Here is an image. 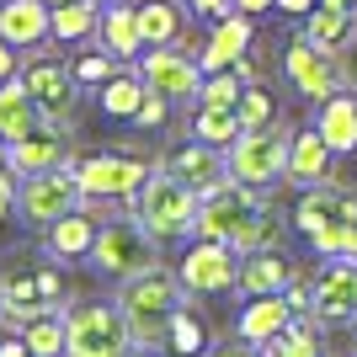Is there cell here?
<instances>
[{"label": "cell", "mask_w": 357, "mask_h": 357, "mask_svg": "<svg viewBox=\"0 0 357 357\" xmlns=\"http://www.w3.org/2000/svg\"><path fill=\"white\" fill-rule=\"evenodd\" d=\"M192 240H224V245H235V251L245 256V251H261V245H278V219H272L261 192L229 181V187H219L213 197H203Z\"/></svg>", "instance_id": "obj_1"}, {"label": "cell", "mask_w": 357, "mask_h": 357, "mask_svg": "<svg viewBox=\"0 0 357 357\" xmlns=\"http://www.w3.org/2000/svg\"><path fill=\"white\" fill-rule=\"evenodd\" d=\"M187 304V288H181V278L171 267H144L134 272L128 283L118 288V310L123 320H128V336H134V347H144V352H165V331H171V314Z\"/></svg>", "instance_id": "obj_2"}, {"label": "cell", "mask_w": 357, "mask_h": 357, "mask_svg": "<svg viewBox=\"0 0 357 357\" xmlns=\"http://www.w3.org/2000/svg\"><path fill=\"white\" fill-rule=\"evenodd\" d=\"M294 229L314 245V256H352V245H357V192L352 187H336V181L304 187L298 203H294Z\"/></svg>", "instance_id": "obj_3"}, {"label": "cell", "mask_w": 357, "mask_h": 357, "mask_svg": "<svg viewBox=\"0 0 357 357\" xmlns=\"http://www.w3.org/2000/svg\"><path fill=\"white\" fill-rule=\"evenodd\" d=\"M197 208H203V197H197L187 181H176L171 171H149V181L139 187L128 213H134L155 240H192Z\"/></svg>", "instance_id": "obj_4"}, {"label": "cell", "mask_w": 357, "mask_h": 357, "mask_svg": "<svg viewBox=\"0 0 357 357\" xmlns=\"http://www.w3.org/2000/svg\"><path fill=\"white\" fill-rule=\"evenodd\" d=\"M288 144L294 134L288 128H245V134L229 144V181L251 187V192H272L278 181H288Z\"/></svg>", "instance_id": "obj_5"}, {"label": "cell", "mask_w": 357, "mask_h": 357, "mask_svg": "<svg viewBox=\"0 0 357 357\" xmlns=\"http://www.w3.org/2000/svg\"><path fill=\"white\" fill-rule=\"evenodd\" d=\"M86 261L102 272V278H112V283H128L134 272L155 267V235H149L134 213H128V219L118 213V219H107L102 229H96V245H91Z\"/></svg>", "instance_id": "obj_6"}, {"label": "cell", "mask_w": 357, "mask_h": 357, "mask_svg": "<svg viewBox=\"0 0 357 357\" xmlns=\"http://www.w3.org/2000/svg\"><path fill=\"white\" fill-rule=\"evenodd\" d=\"M16 80L32 91V102L43 107V118H70L75 102H80L75 64H64L54 48H27V54H22V70H16Z\"/></svg>", "instance_id": "obj_7"}, {"label": "cell", "mask_w": 357, "mask_h": 357, "mask_svg": "<svg viewBox=\"0 0 357 357\" xmlns=\"http://www.w3.org/2000/svg\"><path fill=\"white\" fill-rule=\"evenodd\" d=\"M134 336L118 304H75L70 310V352L64 357H128Z\"/></svg>", "instance_id": "obj_8"}, {"label": "cell", "mask_w": 357, "mask_h": 357, "mask_svg": "<svg viewBox=\"0 0 357 357\" xmlns=\"http://www.w3.org/2000/svg\"><path fill=\"white\" fill-rule=\"evenodd\" d=\"M310 314L320 331L357 326V256H326V267L310 278Z\"/></svg>", "instance_id": "obj_9"}, {"label": "cell", "mask_w": 357, "mask_h": 357, "mask_svg": "<svg viewBox=\"0 0 357 357\" xmlns=\"http://www.w3.org/2000/svg\"><path fill=\"white\" fill-rule=\"evenodd\" d=\"M70 176L80 181V192H86V197L134 203L139 187L149 181V171H144V160H134V155H112V149H102V155H75Z\"/></svg>", "instance_id": "obj_10"}, {"label": "cell", "mask_w": 357, "mask_h": 357, "mask_svg": "<svg viewBox=\"0 0 357 357\" xmlns=\"http://www.w3.org/2000/svg\"><path fill=\"white\" fill-rule=\"evenodd\" d=\"M176 278L192 298H213V294H235L240 283V251L224 240H192L187 256L176 261Z\"/></svg>", "instance_id": "obj_11"}, {"label": "cell", "mask_w": 357, "mask_h": 357, "mask_svg": "<svg viewBox=\"0 0 357 357\" xmlns=\"http://www.w3.org/2000/svg\"><path fill=\"white\" fill-rule=\"evenodd\" d=\"M80 181L70 176V171H38V176H22V187H16V213H22V224H32V229H48V224H59L64 213L80 208Z\"/></svg>", "instance_id": "obj_12"}, {"label": "cell", "mask_w": 357, "mask_h": 357, "mask_svg": "<svg viewBox=\"0 0 357 357\" xmlns=\"http://www.w3.org/2000/svg\"><path fill=\"white\" fill-rule=\"evenodd\" d=\"M283 75H288V86H294L298 96H310V102H326V96H336V91L347 86V70L336 64V54L314 48L304 32L283 48Z\"/></svg>", "instance_id": "obj_13"}, {"label": "cell", "mask_w": 357, "mask_h": 357, "mask_svg": "<svg viewBox=\"0 0 357 357\" xmlns=\"http://www.w3.org/2000/svg\"><path fill=\"white\" fill-rule=\"evenodd\" d=\"M16 176H38V171H70L75 165V144H70V128L64 118H43L32 134H22L6 155Z\"/></svg>", "instance_id": "obj_14"}, {"label": "cell", "mask_w": 357, "mask_h": 357, "mask_svg": "<svg viewBox=\"0 0 357 357\" xmlns=\"http://www.w3.org/2000/svg\"><path fill=\"white\" fill-rule=\"evenodd\" d=\"M160 171H171L176 181H187L197 197H213L219 187H229V149H213L203 139H187V144H171L160 155Z\"/></svg>", "instance_id": "obj_15"}, {"label": "cell", "mask_w": 357, "mask_h": 357, "mask_svg": "<svg viewBox=\"0 0 357 357\" xmlns=\"http://www.w3.org/2000/svg\"><path fill=\"white\" fill-rule=\"evenodd\" d=\"M139 75H144L149 91H160V96H171V102H192L197 91H203V64L192 59V54H181L176 43L165 48H144L139 54Z\"/></svg>", "instance_id": "obj_16"}, {"label": "cell", "mask_w": 357, "mask_h": 357, "mask_svg": "<svg viewBox=\"0 0 357 357\" xmlns=\"http://www.w3.org/2000/svg\"><path fill=\"white\" fill-rule=\"evenodd\" d=\"M294 320H298V304H294L288 294H261V298H245V304H240L235 336H240V342L267 347V342H278Z\"/></svg>", "instance_id": "obj_17"}, {"label": "cell", "mask_w": 357, "mask_h": 357, "mask_svg": "<svg viewBox=\"0 0 357 357\" xmlns=\"http://www.w3.org/2000/svg\"><path fill=\"white\" fill-rule=\"evenodd\" d=\"M0 38L11 48H43L54 38V6L48 0H0Z\"/></svg>", "instance_id": "obj_18"}, {"label": "cell", "mask_w": 357, "mask_h": 357, "mask_svg": "<svg viewBox=\"0 0 357 357\" xmlns=\"http://www.w3.org/2000/svg\"><path fill=\"white\" fill-rule=\"evenodd\" d=\"M294 278H298V272H294V261L283 256V245H261V251H245V256H240V283H235V294H245V298L288 294Z\"/></svg>", "instance_id": "obj_19"}, {"label": "cell", "mask_w": 357, "mask_h": 357, "mask_svg": "<svg viewBox=\"0 0 357 357\" xmlns=\"http://www.w3.org/2000/svg\"><path fill=\"white\" fill-rule=\"evenodd\" d=\"M251 38H256V27H251V16H245V11L219 16V22H213V32H208V43L197 48V64H203V75L229 70L235 59H245V54H251Z\"/></svg>", "instance_id": "obj_20"}, {"label": "cell", "mask_w": 357, "mask_h": 357, "mask_svg": "<svg viewBox=\"0 0 357 357\" xmlns=\"http://www.w3.org/2000/svg\"><path fill=\"white\" fill-rule=\"evenodd\" d=\"M331 160H336V149L320 139V128H298L294 144H288V181H294L298 192L304 187H320V181H331Z\"/></svg>", "instance_id": "obj_21"}, {"label": "cell", "mask_w": 357, "mask_h": 357, "mask_svg": "<svg viewBox=\"0 0 357 357\" xmlns=\"http://www.w3.org/2000/svg\"><path fill=\"white\" fill-rule=\"evenodd\" d=\"M96 213H86V208H75V213H64L59 224H48L43 229V251L54 256V261H86L91 256V245H96Z\"/></svg>", "instance_id": "obj_22"}, {"label": "cell", "mask_w": 357, "mask_h": 357, "mask_svg": "<svg viewBox=\"0 0 357 357\" xmlns=\"http://www.w3.org/2000/svg\"><path fill=\"white\" fill-rule=\"evenodd\" d=\"M314 128H320V139H326L336 155H357V91L326 96L320 112H314Z\"/></svg>", "instance_id": "obj_23"}, {"label": "cell", "mask_w": 357, "mask_h": 357, "mask_svg": "<svg viewBox=\"0 0 357 357\" xmlns=\"http://www.w3.org/2000/svg\"><path fill=\"white\" fill-rule=\"evenodd\" d=\"M96 38H102V48L112 54V59H139V54H144L139 6H128V0H112V6H102V27H96Z\"/></svg>", "instance_id": "obj_24"}, {"label": "cell", "mask_w": 357, "mask_h": 357, "mask_svg": "<svg viewBox=\"0 0 357 357\" xmlns=\"http://www.w3.org/2000/svg\"><path fill=\"white\" fill-rule=\"evenodd\" d=\"M304 38H310L314 48H326V54H336L342 59L347 48L357 43V11H342V6H314L310 16H304Z\"/></svg>", "instance_id": "obj_25"}, {"label": "cell", "mask_w": 357, "mask_h": 357, "mask_svg": "<svg viewBox=\"0 0 357 357\" xmlns=\"http://www.w3.org/2000/svg\"><path fill=\"white\" fill-rule=\"evenodd\" d=\"M213 352V326L208 314L192 310V304H181L171 314V331H165V357H208Z\"/></svg>", "instance_id": "obj_26"}, {"label": "cell", "mask_w": 357, "mask_h": 357, "mask_svg": "<svg viewBox=\"0 0 357 357\" xmlns=\"http://www.w3.org/2000/svg\"><path fill=\"white\" fill-rule=\"evenodd\" d=\"M38 123H43V107L32 102V91L22 86L16 75H11V80H0V139L16 144V139L32 134Z\"/></svg>", "instance_id": "obj_27"}, {"label": "cell", "mask_w": 357, "mask_h": 357, "mask_svg": "<svg viewBox=\"0 0 357 357\" xmlns=\"http://www.w3.org/2000/svg\"><path fill=\"white\" fill-rule=\"evenodd\" d=\"M144 96H149L144 75H139V70H134V75L118 70L102 91H96V107H102V118H112V123H134L139 107H144Z\"/></svg>", "instance_id": "obj_28"}, {"label": "cell", "mask_w": 357, "mask_h": 357, "mask_svg": "<svg viewBox=\"0 0 357 357\" xmlns=\"http://www.w3.org/2000/svg\"><path fill=\"white\" fill-rule=\"evenodd\" d=\"M11 336H22L32 357H64L70 352V310H48L38 320H27L22 331H11Z\"/></svg>", "instance_id": "obj_29"}, {"label": "cell", "mask_w": 357, "mask_h": 357, "mask_svg": "<svg viewBox=\"0 0 357 357\" xmlns=\"http://www.w3.org/2000/svg\"><path fill=\"white\" fill-rule=\"evenodd\" d=\"M181 27H187V16H181L176 0H144V6H139V32H144V48L176 43Z\"/></svg>", "instance_id": "obj_30"}, {"label": "cell", "mask_w": 357, "mask_h": 357, "mask_svg": "<svg viewBox=\"0 0 357 357\" xmlns=\"http://www.w3.org/2000/svg\"><path fill=\"white\" fill-rule=\"evenodd\" d=\"M240 134H245V128H240L235 107H213V102H197V112H192V139H203V144H213V149H229V144H235Z\"/></svg>", "instance_id": "obj_31"}, {"label": "cell", "mask_w": 357, "mask_h": 357, "mask_svg": "<svg viewBox=\"0 0 357 357\" xmlns=\"http://www.w3.org/2000/svg\"><path fill=\"white\" fill-rule=\"evenodd\" d=\"M96 27H102V6L96 0H64V6H54V38L59 43H80Z\"/></svg>", "instance_id": "obj_32"}, {"label": "cell", "mask_w": 357, "mask_h": 357, "mask_svg": "<svg viewBox=\"0 0 357 357\" xmlns=\"http://www.w3.org/2000/svg\"><path fill=\"white\" fill-rule=\"evenodd\" d=\"M261 352L267 357H326L320 352V320H314V314H298L294 326H288L278 342H267Z\"/></svg>", "instance_id": "obj_33"}, {"label": "cell", "mask_w": 357, "mask_h": 357, "mask_svg": "<svg viewBox=\"0 0 357 357\" xmlns=\"http://www.w3.org/2000/svg\"><path fill=\"white\" fill-rule=\"evenodd\" d=\"M251 86V80H245V75L235 70V64H229V70H213L208 80H203V91H197V102H213V107H235L240 102V91Z\"/></svg>", "instance_id": "obj_34"}, {"label": "cell", "mask_w": 357, "mask_h": 357, "mask_svg": "<svg viewBox=\"0 0 357 357\" xmlns=\"http://www.w3.org/2000/svg\"><path fill=\"white\" fill-rule=\"evenodd\" d=\"M235 118H240V128H267V123L278 118V107H272V96L251 80V86L240 91V102H235Z\"/></svg>", "instance_id": "obj_35"}, {"label": "cell", "mask_w": 357, "mask_h": 357, "mask_svg": "<svg viewBox=\"0 0 357 357\" xmlns=\"http://www.w3.org/2000/svg\"><path fill=\"white\" fill-rule=\"evenodd\" d=\"M118 64H123V59H112V54L96 43V48H86V54L75 59V80H80V86H96V91H102L107 80L118 75Z\"/></svg>", "instance_id": "obj_36"}, {"label": "cell", "mask_w": 357, "mask_h": 357, "mask_svg": "<svg viewBox=\"0 0 357 357\" xmlns=\"http://www.w3.org/2000/svg\"><path fill=\"white\" fill-rule=\"evenodd\" d=\"M32 278H38V294H43V304H64V278H59V261H54V256H48V261L32 272Z\"/></svg>", "instance_id": "obj_37"}, {"label": "cell", "mask_w": 357, "mask_h": 357, "mask_svg": "<svg viewBox=\"0 0 357 357\" xmlns=\"http://www.w3.org/2000/svg\"><path fill=\"white\" fill-rule=\"evenodd\" d=\"M165 107H171V96H160V91H149L134 123H139V128H165Z\"/></svg>", "instance_id": "obj_38"}, {"label": "cell", "mask_w": 357, "mask_h": 357, "mask_svg": "<svg viewBox=\"0 0 357 357\" xmlns=\"http://www.w3.org/2000/svg\"><path fill=\"white\" fill-rule=\"evenodd\" d=\"M16 187H22V176H16L11 165H0V219L16 208Z\"/></svg>", "instance_id": "obj_39"}, {"label": "cell", "mask_w": 357, "mask_h": 357, "mask_svg": "<svg viewBox=\"0 0 357 357\" xmlns=\"http://www.w3.org/2000/svg\"><path fill=\"white\" fill-rule=\"evenodd\" d=\"M208 357H267V352H261L256 342H240V336H235V342H213Z\"/></svg>", "instance_id": "obj_40"}, {"label": "cell", "mask_w": 357, "mask_h": 357, "mask_svg": "<svg viewBox=\"0 0 357 357\" xmlns=\"http://www.w3.org/2000/svg\"><path fill=\"white\" fill-rule=\"evenodd\" d=\"M187 11H192V16H208V22H219V16L235 11V0H187Z\"/></svg>", "instance_id": "obj_41"}, {"label": "cell", "mask_w": 357, "mask_h": 357, "mask_svg": "<svg viewBox=\"0 0 357 357\" xmlns=\"http://www.w3.org/2000/svg\"><path fill=\"white\" fill-rule=\"evenodd\" d=\"M16 54H22V48H11L6 38H0V80H11V75L22 70V59H16Z\"/></svg>", "instance_id": "obj_42"}, {"label": "cell", "mask_w": 357, "mask_h": 357, "mask_svg": "<svg viewBox=\"0 0 357 357\" xmlns=\"http://www.w3.org/2000/svg\"><path fill=\"white\" fill-rule=\"evenodd\" d=\"M314 6H320V0H278V11H283V16H298V22H304Z\"/></svg>", "instance_id": "obj_43"}, {"label": "cell", "mask_w": 357, "mask_h": 357, "mask_svg": "<svg viewBox=\"0 0 357 357\" xmlns=\"http://www.w3.org/2000/svg\"><path fill=\"white\" fill-rule=\"evenodd\" d=\"M235 11H245V16H261V11H278V0H235Z\"/></svg>", "instance_id": "obj_44"}, {"label": "cell", "mask_w": 357, "mask_h": 357, "mask_svg": "<svg viewBox=\"0 0 357 357\" xmlns=\"http://www.w3.org/2000/svg\"><path fill=\"white\" fill-rule=\"evenodd\" d=\"M0 357H32V352H27V342H22V336H11V342H0Z\"/></svg>", "instance_id": "obj_45"}, {"label": "cell", "mask_w": 357, "mask_h": 357, "mask_svg": "<svg viewBox=\"0 0 357 357\" xmlns=\"http://www.w3.org/2000/svg\"><path fill=\"white\" fill-rule=\"evenodd\" d=\"M326 6H342V11H357V0H326Z\"/></svg>", "instance_id": "obj_46"}, {"label": "cell", "mask_w": 357, "mask_h": 357, "mask_svg": "<svg viewBox=\"0 0 357 357\" xmlns=\"http://www.w3.org/2000/svg\"><path fill=\"white\" fill-rule=\"evenodd\" d=\"M128 357H160V352H144V347H134V352H128Z\"/></svg>", "instance_id": "obj_47"}, {"label": "cell", "mask_w": 357, "mask_h": 357, "mask_svg": "<svg viewBox=\"0 0 357 357\" xmlns=\"http://www.w3.org/2000/svg\"><path fill=\"white\" fill-rule=\"evenodd\" d=\"M347 80H352V86H357V54H352V70H347Z\"/></svg>", "instance_id": "obj_48"}, {"label": "cell", "mask_w": 357, "mask_h": 357, "mask_svg": "<svg viewBox=\"0 0 357 357\" xmlns=\"http://www.w3.org/2000/svg\"><path fill=\"white\" fill-rule=\"evenodd\" d=\"M6 155H11V144H6V139H0V165H6Z\"/></svg>", "instance_id": "obj_49"}, {"label": "cell", "mask_w": 357, "mask_h": 357, "mask_svg": "<svg viewBox=\"0 0 357 357\" xmlns=\"http://www.w3.org/2000/svg\"><path fill=\"white\" fill-rule=\"evenodd\" d=\"M48 6H64V0H48Z\"/></svg>", "instance_id": "obj_50"}, {"label": "cell", "mask_w": 357, "mask_h": 357, "mask_svg": "<svg viewBox=\"0 0 357 357\" xmlns=\"http://www.w3.org/2000/svg\"><path fill=\"white\" fill-rule=\"evenodd\" d=\"M96 6H112V0H96Z\"/></svg>", "instance_id": "obj_51"}, {"label": "cell", "mask_w": 357, "mask_h": 357, "mask_svg": "<svg viewBox=\"0 0 357 357\" xmlns=\"http://www.w3.org/2000/svg\"><path fill=\"white\" fill-rule=\"evenodd\" d=\"M352 256H357V245H352Z\"/></svg>", "instance_id": "obj_52"}]
</instances>
